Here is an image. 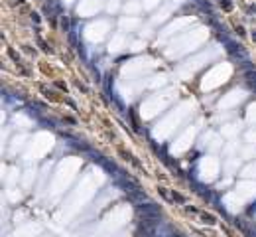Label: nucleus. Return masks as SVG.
<instances>
[{
    "label": "nucleus",
    "mask_w": 256,
    "mask_h": 237,
    "mask_svg": "<svg viewBox=\"0 0 256 237\" xmlns=\"http://www.w3.org/2000/svg\"><path fill=\"white\" fill-rule=\"evenodd\" d=\"M185 211H189V214H195V211H197V207H193V206H187V207H185Z\"/></svg>",
    "instance_id": "0eeeda50"
},
{
    "label": "nucleus",
    "mask_w": 256,
    "mask_h": 237,
    "mask_svg": "<svg viewBox=\"0 0 256 237\" xmlns=\"http://www.w3.org/2000/svg\"><path fill=\"white\" fill-rule=\"evenodd\" d=\"M229 53L230 56H234V57H240V59H246V53H244V49H242V45H237V44H233V41H229Z\"/></svg>",
    "instance_id": "f03ea898"
},
{
    "label": "nucleus",
    "mask_w": 256,
    "mask_h": 237,
    "mask_svg": "<svg viewBox=\"0 0 256 237\" xmlns=\"http://www.w3.org/2000/svg\"><path fill=\"white\" fill-rule=\"evenodd\" d=\"M201 219H203L205 223H209V225L215 223V215H211V214H201Z\"/></svg>",
    "instance_id": "20e7f679"
},
{
    "label": "nucleus",
    "mask_w": 256,
    "mask_h": 237,
    "mask_svg": "<svg viewBox=\"0 0 256 237\" xmlns=\"http://www.w3.org/2000/svg\"><path fill=\"white\" fill-rule=\"evenodd\" d=\"M171 199H174V202H179V203H185V198L177 192H171Z\"/></svg>",
    "instance_id": "39448f33"
},
{
    "label": "nucleus",
    "mask_w": 256,
    "mask_h": 237,
    "mask_svg": "<svg viewBox=\"0 0 256 237\" xmlns=\"http://www.w3.org/2000/svg\"><path fill=\"white\" fill-rule=\"evenodd\" d=\"M40 45H41V49H44V52H51V48H49L45 41H41V40H40Z\"/></svg>",
    "instance_id": "423d86ee"
},
{
    "label": "nucleus",
    "mask_w": 256,
    "mask_h": 237,
    "mask_svg": "<svg viewBox=\"0 0 256 237\" xmlns=\"http://www.w3.org/2000/svg\"><path fill=\"white\" fill-rule=\"evenodd\" d=\"M136 210H138V214H140L142 217H150V219H158L162 215V207L158 206V203H152V202L138 203Z\"/></svg>",
    "instance_id": "f257e3e1"
},
{
    "label": "nucleus",
    "mask_w": 256,
    "mask_h": 237,
    "mask_svg": "<svg viewBox=\"0 0 256 237\" xmlns=\"http://www.w3.org/2000/svg\"><path fill=\"white\" fill-rule=\"evenodd\" d=\"M246 79H248V85L254 89V87H256V71H254V69H250V71L246 73Z\"/></svg>",
    "instance_id": "7ed1b4c3"
},
{
    "label": "nucleus",
    "mask_w": 256,
    "mask_h": 237,
    "mask_svg": "<svg viewBox=\"0 0 256 237\" xmlns=\"http://www.w3.org/2000/svg\"><path fill=\"white\" fill-rule=\"evenodd\" d=\"M254 40H256V34H254Z\"/></svg>",
    "instance_id": "6e6552de"
}]
</instances>
